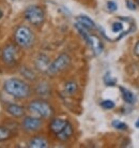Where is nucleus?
<instances>
[{"mask_svg":"<svg viewBox=\"0 0 139 148\" xmlns=\"http://www.w3.org/2000/svg\"><path fill=\"white\" fill-rule=\"evenodd\" d=\"M3 90L15 99H26L30 96V86L20 78H9L3 83Z\"/></svg>","mask_w":139,"mask_h":148,"instance_id":"obj_1","label":"nucleus"},{"mask_svg":"<svg viewBox=\"0 0 139 148\" xmlns=\"http://www.w3.org/2000/svg\"><path fill=\"white\" fill-rule=\"evenodd\" d=\"M14 41L19 47L29 48L34 44V34L29 27L19 26L14 32Z\"/></svg>","mask_w":139,"mask_h":148,"instance_id":"obj_2","label":"nucleus"},{"mask_svg":"<svg viewBox=\"0 0 139 148\" xmlns=\"http://www.w3.org/2000/svg\"><path fill=\"white\" fill-rule=\"evenodd\" d=\"M28 110L37 117L44 119L50 118L54 114L52 106L44 100H34L30 102V104L28 105Z\"/></svg>","mask_w":139,"mask_h":148,"instance_id":"obj_3","label":"nucleus"},{"mask_svg":"<svg viewBox=\"0 0 139 148\" xmlns=\"http://www.w3.org/2000/svg\"><path fill=\"white\" fill-rule=\"evenodd\" d=\"M26 21L34 26H40L45 21V12L40 5H30L24 12Z\"/></svg>","mask_w":139,"mask_h":148,"instance_id":"obj_4","label":"nucleus"},{"mask_svg":"<svg viewBox=\"0 0 139 148\" xmlns=\"http://www.w3.org/2000/svg\"><path fill=\"white\" fill-rule=\"evenodd\" d=\"M71 64V57L70 55L63 53L56 58L52 62H50V66L48 68V70L46 71V73L50 76H54L56 74L61 73L62 71L66 70Z\"/></svg>","mask_w":139,"mask_h":148,"instance_id":"obj_5","label":"nucleus"},{"mask_svg":"<svg viewBox=\"0 0 139 148\" xmlns=\"http://www.w3.org/2000/svg\"><path fill=\"white\" fill-rule=\"evenodd\" d=\"M18 47L15 44H7L2 48L1 58L7 66L13 67L18 61Z\"/></svg>","mask_w":139,"mask_h":148,"instance_id":"obj_6","label":"nucleus"},{"mask_svg":"<svg viewBox=\"0 0 139 148\" xmlns=\"http://www.w3.org/2000/svg\"><path fill=\"white\" fill-rule=\"evenodd\" d=\"M22 127L26 132L33 133V132H37V131L42 129L43 121H42V119L40 117H37V116L35 117H33V116H27L22 120Z\"/></svg>","mask_w":139,"mask_h":148,"instance_id":"obj_7","label":"nucleus"},{"mask_svg":"<svg viewBox=\"0 0 139 148\" xmlns=\"http://www.w3.org/2000/svg\"><path fill=\"white\" fill-rule=\"evenodd\" d=\"M50 66V60L48 58V56L44 54H40L35 59V67L37 70L42 71V72H46L48 68Z\"/></svg>","mask_w":139,"mask_h":148,"instance_id":"obj_8","label":"nucleus"},{"mask_svg":"<svg viewBox=\"0 0 139 148\" xmlns=\"http://www.w3.org/2000/svg\"><path fill=\"white\" fill-rule=\"evenodd\" d=\"M87 43L91 46V48L94 51L96 55H99V54L103 52V43H102V41L99 40V37H96L94 34H90Z\"/></svg>","mask_w":139,"mask_h":148,"instance_id":"obj_9","label":"nucleus"},{"mask_svg":"<svg viewBox=\"0 0 139 148\" xmlns=\"http://www.w3.org/2000/svg\"><path fill=\"white\" fill-rule=\"evenodd\" d=\"M7 112L11 115L12 117H15V118H22L25 116V108L18 105V104H9L7 106Z\"/></svg>","mask_w":139,"mask_h":148,"instance_id":"obj_10","label":"nucleus"},{"mask_svg":"<svg viewBox=\"0 0 139 148\" xmlns=\"http://www.w3.org/2000/svg\"><path fill=\"white\" fill-rule=\"evenodd\" d=\"M67 123V120L66 119L62 118H54L49 123V129L52 133H59L60 131H62L63 128L65 127V125Z\"/></svg>","mask_w":139,"mask_h":148,"instance_id":"obj_11","label":"nucleus"},{"mask_svg":"<svg viewBox=\"0 0 139 148\" xmlns=\"http://www.w3.org/2000/svg\"><path fill=\"white\" fill-rule=\"evenodd\" d=\"M73 135V126L67 121V123L65 125V127L63 128L62 131H60L59 133L56 134V136L58 138L59 141L61 142H65L67 141L70 137Z\"/></svg>","mask_w":139,"mask_h":148,"instance_id":"obj_12","label":"nucleus"},{"mask_svg":"<svg viewBox=\"0 0 139 148\" xmlns=\"http://www.w3.org/2000/svg\"><path fill=\"white\" fill-rule=\"evenodd\" d=\"M28 147L30 148H47L48 142L43 136H34L28 143Z\"/></svg>","mask_w":139,"mask_h":148,"instance_id":"obj_13","label":"nucleus"},{"mask_svg":"<svg viewBox=\"0 0 139 148\" xmlns=\"http://www.w3.org/2000/svg\"><path fill=\"white\" fill-rule=\"evenodd\" d=\"M76 19L77 22L81 24L84 27H86L88 30H94L97 28V26L95 25V23L91 18H89L88 16H86V15H79V16H77Z\"/></svg>","mask_w":139,"mask_h":148,"instance_id":"obj_14","label":"nucleus"},{"mask_svg":"<svg viewBox=\"0 0 139 148\" xmlns=\"http://www.w3.org/2000/svg\"><path fill=\"white\" fill-rule=\"evenodd\" d=\"M77 90H78V85H77L76 82L70 81L64 85V90H63V92H64L65 96L72 97L77 92Z\"/></svg>","mask_w":139,"mask_h":148,"instance_id":"obj_15","label":"nucleus"},{"mask_svg":"<svg viewBox=\"0 0 139 148\" xmlns=\"http://www.w3.org/2000/svg\"><path fill=\"white\" fill-rule=\"evenodd\" d=\"M120 90H121V93H122V98H123V100H124L126 103L127 104L135 103L136 97L131 90H128V89H126V88H123V87H120Z\"/></svg>","mask_w":139,"mask_h":148,"instance_id":"obj_16","label":"nucleus"},{"mask_svg":"<svg viewBox=\"0 0 139 148\" xmlns=\"http://www.w3.org/2000/svg\"><path fill=\"white\" fill-rule=\"evenodd\" d=\"M35 91H37V93L39 96H42V97L49 96V95H50V87H49V85H48L47 83L42 82V83H40V84L37 86Z\"/></svg>","mask_w":139,"mask_h":148,"instance_id":"obj_17","label":"nucleus"},{"mask_svg":"<svg viewBox=\"0 0 139 148\" xmlns=\"http://www.w3.org/2000/svg\"><path fill=\"white\" fill-rule=\"evenodd\" d=\"M11 137V131L3 126H0V142L7 141Z\"/></svg>","mask_w":139,"mask_h":148,"instance_id":"obj_18","label":"nucleus"},{"mask_svg":"<svg viewBox=\"0 0 139 148\" xmlns=\"http://www.w3.org/2000/svg\"><path fill=\"white\" fill-rule=\"evenodd\" d=\"M111 125H112V127H114V129L120 130V131H125V130H127V128H128V126L126 123L120 121V120H114Z\"/></svg>","mask_w":139,"mask_h":148,"instance_id":"obj_19","label":"nucleus"},{"mask_svg":"<svg viewBox=\"0 0 139 148\" xmlns=\"http://www.w3.org/2000/svg\"><path fill=\"white\" fill-rule=\"evenodd\" d=\"M22 74L25 76L26 78H28L30 81H33V79H35V74L33 73L32 70H30L28 68H22Z\"/></svg>","mask_w":139,"mask_h":148,"instance_id":"obj_20","label":"nucleus"},{"mask_svg":"<svg viewBox=\"0 0 139 148\" xmlns=\"http://www.w3.org/2000/svg\"><path fill=\"white\" fill-rule=\"evenodd\" d=\"M101 106L104 110H112V108H114L116 104L112 100H104L101 102Z\"/></svg>","mask_w":139,"mask_h":148,"instance_id":"obj_21","label":"nucleus"},{"mask_svg":"<svg viewBox=\"0 0 139 148\" xmlns=\"http://www.w3.org/2000/svg\"><path fill=\"white\" fill-rule=\"evenodd\" d=\"M125 4H126V8L131 11H135L137 9V4L135 3V1L133 0H125Z\"/></svg>","mask_w":139,"mask_h":148,"instance_id":"obj_22","label":"nucleus"},{"mask_svg":"<svg viewBox=\"0 0 139 148\" xmlns=\"http://www.w3.org/2000/svg\"><path fill=\"white\" fill-rule=\"evenodd\" d=\"M111 29H112V31L116 32V34H117V32H120V31L123 30V25H122L121 23H114Z\"/></svg>","mask_w":139,"mask_h":148,"instance_id":"obj_23","label":"nucleus"},{"mask_svg":"<svg viewBox=\"0 0 139 148\" xmlns=\"http://www.w3.org/2000/svg\"><path fill=\"white\" fill-rule=\"evenodd\" d=\"M107 9H108L110 12H114V11H117L118 5L114 1H108V2H107Z\"/></svg>","mask_w":139,"mask_h":148,"instance_id":"obj_24","label":"nucleus"},{"mask_svg":"<svg viewBox=\"0 0 139 148\" xmlns=\"http://www.w3.org/2000/svg\"><path fill=\"white\" fill-rule=\"evenodd\" d=\"M104 82H105V84H106L107 86L116 85V79H112V78L110 77V76H108V75H106V76L104 77Z\"/></svg>","mask_w":139,"mask_h":148,"instance_id":"obj_25","label":"nucleus"},{"mask_svg":"<svg viewBox=\"0 0 139 148\" xmlns=\"http://www.w3.org/2000/svg\"><path fill=\"white\" fill-rule=\"evenodd\" d=\"M134 53H135L137 56H139V41L136 43L135 47H134Z\"/></svg>","mask_w":139,"mask_h":148,"instance_id":"obj_26","label":"nucleus"},{"mask_svg":"<svg viewBox=\"0 0 139 148\" xmlns=\"http://www.w3.org/2000/svg\"><path fill=\"white\" fill-rule=\"evenodd\" d=\"M135 127H136V128H138V129H139V118L137 119V121L135 122Z\"/></svg>","mask_w":139,"mask_h":148,"instance_id":"obj_27","label":"nucleus"},{"mask_svg":"<svg viewBox=\"0 0 139 148\" xmlns=\"http://www.w3.org/2000/svg\"><path fill=\"white\" fill-rule=\"evenodd\" d=\"M2 17H3V12L0 10V19L2 18Z\"/></svg>","mask_w":139,"mask_h":148,"instance_id":"obj_28","label":"nucleus"}]
</instances>
